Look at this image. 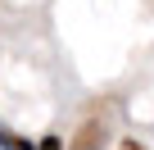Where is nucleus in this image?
I'll list each match as a JSON object with an SVG mask.
<instances>
[{"label":"nucleus","instance_id":"obj_1","mask_svg":"<svg viewBox=\"0 0 154 150\" xmlns=\"http://www.w3.org/2000/svg\"><path fill=\"white\" fill-rule=\"evenodd\" d=\"M68 150H104V118H86Z\"/></svg>","mask_w":154,"mask_h":150},{"label":"nucleus","instance_id":"obj_2","mask_svg":"<svg viewBox=\"0 0 154 150\" xmlns=\"http://www.w3.org/2000/svg\"><path fill=\"white\" fill-rule=\"evenodd\" d=\"M36 145H41V150H68V145H63V141H59V136H41V141H36Z\"/></svg>","mask_w":154,"mask_h":150},{"label":"nucleus","instance_id":"obj_3","mask_svg":"<svg viewBox=\"0 0 154 150\" xmlns=\"http://www.w3.org/2000/svg\"><path fill=\"white\" fill-rule=\"evenodd\" d=\"M122 150H145V145L140 141H122Z\"/></svg>","mask_w":154,"mask_h":150}]
</instances>
